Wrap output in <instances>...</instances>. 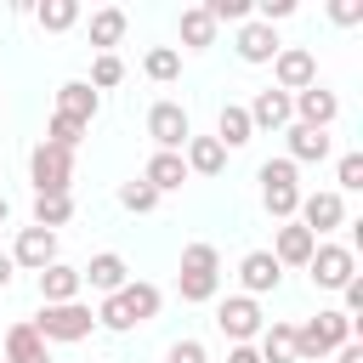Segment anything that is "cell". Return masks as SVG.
I'll list each match as a JSON object with an SVG mask.
<instances>
[{"label":"cell","instance_id":"21","mask_svg":"<svg viewBox=\"0 0 363 363\" xmlns=\"http://www.w3.org/2000/svg\"><path fill=\"white\" fill-rule=\"evenodd\" d=\"M34 278H40V301H45V306L79 301V289H85V284H79V267H68V261H51V267L34 272Z\"/></svg>","mask_w":363,"mask_h":363},{"label":"cell","instance_id":"12","mask_svg":"<svg viewBox=\"0 0 363 363\" xmlns=\"http://www.w3.org/2000/svg\"><path fill=\"white\" fill-rule=\"evenodd\" d=\"M289 102H295V125H306V130H329V125L340 119V96H335L329 85H306V91H295Z\"/></svg>","mask_w":363,"mask_h":363},{"label":"cell","instance_id":"9","mask_svg":"<svg viewBox=\"0 0 363 363\" xmlns=\"http://www.w3.org/2000/svg\"><path fill=\"white\" fill-rule=\"evenodd\" d=\"M295 221H301L312 238H329L335 227H346V199H340L335 187H323V193H301V210H295Z\"/></svg>","mask_w":363,"mask_h":363},{"label":"cell","instance_id":"16","mask_svg":"<svg viewBox=\"0 0 363 363\" xmlns=\"http://www.w3.org/2000/svg\"><path fill=\"white\" fill-rule=\"evenodd\" d=\"M79 284H91L96 295H119V289L130 284V267H125L119 250H102V255H91V261L79 267Z\"/></svg>","mask_w":363,"mask_h":363},{"label":"cell","instance_id":"13","mask_svg":"<svg viewBox=\"0 0 363 363\" xmlns=\"http://www.w3.org/2000/svg\"><path fill=\"white\" fill-rule=\"evenodd\" d=\"M244 113H250L255 130H289V125H295V102H289V91H278V85L255 91V96L244 102Z\"/></svg>","mask_w":363,"mask_h":363},{"label":"cell","instance_id":"36","mask_svg":"<svg viewBox=\"0 0 363 363\" xmlns=\"http://www.w3.org/2000/svg\"><path fill=\"white\" fill-rule=\"evenodd\" d=\"M204 11H210V23L221 28V23H250V0H204Z\"/></svg>","mask_w":363,"mask_h":363},{"label":"cell","instance_id":"29","mask_svg":"<svg viewBox=\"0 0 363 363\" xmlns=\"http://www.w3.org/2000/svg\"><path fill=\"white\" fill-rule=\"evenodd\" d=\"M176 295L187 306H210L221 295V272H176Z\"/></svg>","mask_w":363,"mask_h":363},{"label":"cell","instance_id":"8","mask_svg":"<svg viewBox=\"0 0 363 363\" xmlns=\"http://www.w3.org/2000/svg\"><path fill=\"white\" fill-rule=\"evenodd\" d=\"M147 136H153V153H182L187 136H193V119L182 102H153L147 108Z\"/></svg>","mask_w":363,"mask_h":363},{"label":"cell","instance_id":"20","mask_svg":"<svg viewBox=\"0 0 363 363\" xmlns=\"http://www.w3.org/2000/svg\"><path fill=\"white\" fill-rule=\"evenodd\" d=\"M312 250H318V238H312L301 221H284L278 238H272V261H278V267H306Z\"/></svg>","mask_w":363,"mask_h":363},{"label":"cell","instance_id":"6","mask_svg":"<svg viewBox=\"0 0 363 363\" xmlns=\"http://www.w3.org/2000/svg\"><path fill=\"white\" fill-rule=\"evenodd\" d=\"M28 182H34V199H40V193H68V187H74V153H68V147H51V142H34V153H28Z\"/></svg>","mask_w":363,"mask_h":363},{"label":"cell","instance_id":"38","mask_svg":"<svg viewBox=\"0 0 363 363\" xmlns=\"http://www.w3.org/2000/svg\"><path fill=\"white\" fill-rule=\"evenodd\" d=\"M164 363H210V352H204V340L182 335V340H170V346H164Z\"/></svg>","mask_w":363,"mask_h":363},{"label":"cell","instance_id":"22","mask_svg":"<svg viewBox=\"0 0 363 363\" xmlns=\"http://www.w3.org/2000/svg\"><path fill=\"white\" fill-rule=\"evenodd\" d=\"M182 164H187V176H221V170H227V147H221L216 136H187Z\"/></svg>","mask_w":363,"mask_h":363},{"label":"cell","instance_id":"32","mask_svg":"<svg viewBox=\"0 0 363 363\" xmlns=\"http://www.w3.org/2000/svg\"><path fill=\"white\" fill-rule=\"evenodd\" d=\"M119 79H125L119 51H96V57H91V79H85V85H91V91H113Z\"/></svg>","mask_w":363,"mask_h":363},{"label":"cell","instance_id":"19","mask_svg":"<svg viewBox=\"0 0 363 363\" xmlns=\"http://www.w3.org/2000/svg\"><path fill=\"white\" fill-rule=\"evenodd\" d=\"M96 108H102V96H96L85 79H68V85H57V113H62V119H74V125H85V130H91Z\"/></svg>","mask_w":363,"mask_h":363},{"label":"cell","instance_id":"10","mask_svg":"<svg viewBox=\"0 0 363 363\" xmlns=\"http://www.w3.org/2000/svg\"><path fill=\"white\" fill-rule=\"evenodd\" d=\"M272 85L278 91H306V85H318V57L306 51V45H278V57H272Z\"/></svg>","mask_w":363,"mask_h":363},{"label":"cell","instance_id":"27","mask_svg":"<svg viewBox=\"0 0 363 363\" xmlns=\"http://www.w3.org/2000/svg\"><path fill=\"white\" fill-rule=\"evenodd\" d=\"M125 23H130V17H125L119 6H102V11H91V23H85V28H91V45H96V51H113V45L125 40Z\"/></svg>","mask_w":363,"mask_h":363},{"label":"cell","instance_id":"23","mask_svg":"<svg viewBox=\"0 0 363 363\" xmlns=\"http://www.w3.org/2000/svg\"><path fill=\"white\" fill-rule=\"evenodd\" d=\"M142 182L164 199V193H176L182 182H187V164H182V153H153L147 164H142Z\"/></svg>","mask_w":363,"mask_h":363},{"label":"cell","instance_id":"2","mask_svg":"<svg viewBox=\"0 0 363 363\" xmlns=\"http://www.w3.org/2000/svg\"><path fill=\"white\" fill-rule=\"evenodd\" d=\"M357 335V323L340 312V306H323V312H312L301 329H295V357L301 363H312V357H329L335 346H346Z\"/></svg>","mask_w":363,"mask_h":363},{"label":"cell","instance_id":"31","mask_svg":"<svg viewBox=\"0 0 363 363\" xmlns=\"http://www.w3.org/2000/svg\"><path fill=\"white\" fill-rule=\"evenodd\" d=\"M142 74H147L153 85H170V79H182V51H176V45H153V51L142 57Z\"/></svg>","mask_w":363,"mask_h":363},{"label":"cell","instance_id":"35","mask_svg":"<svg viewBox=\"0 0 363 363\" xmlns=\"http://www.w3.org/2000/svg\"><path fill=\"white\" fill-rule=\"evenodd\" d=\"M45 142H51V147H68V153H74V147L85 142V125H74V119L51 113V125H45Z\"/></svg>","mask_w":363,"mask_h":363},{"label":"cell","instance_id":"25","mask_svg":"<svg viewBox=\"0 0 363 363\" xmlns=\"http://www.w3.org/2000/svg\"><path fill=\"white\" fill-rule=\"evenodd\" d=\"M255 352H261V363H301L295 357V323H267L255 335Z\"/></svg>","mask_w":363,"mask_h":363},{"label":"cell","instance_id":"24","mask_svg":"<svg viewBox=\"0 0 363 363\" xmlns=\"http://www.w3.org/2000/svg\"><path fill=\"white\" fill-rule=\"evenodd\" d=\"M255 136V125H250V113H244V102H221V113H216V142L233 153V147H244Z\"/></svg>","mask_w":363,"mask_h":363},{"label":"cell","instance_id":"39","mask_svg":"<svg viewBox=\"0 0 363 363\" xmlns=\"http://www.w3.org/2000/svg\"><path fill=\"white\" fill-rule=\"evenodd\" d=\"M329 23L335 28H357L363 23V0H329Z\"/></svg>","mask_w":363,"mask_h":363},{"label":"cell","instance_id":"41","mask_svg":"<svg viewBox=\"0 0 363 363\" xmlns=\"http://www.w3.org/2000/svg\"><path fill=\"white\" fill-rule=\"evenodd\" d=\"M335 363H363V346H357V340H346V346H335Z\"/></svg>","mask_w":363,"mask_h":363},{"label":"cell","instance_id":"26","mask_svg":"<svg viewBox=\"0 0 363 363\" xmlns=\"http://www.w3.org/2000/svg\"><path fill=\"white\" fill-rule=\"evenodd\" d=\"M176 34H182V45H187V51H210V45H216V23H210V11H204V6H182Z\"/></svg>","mask_w":363,"mask_h":363},{"label":"cell","instance_id":"15","mask_svg":"<svg viewBox=\"0 0 363 363\" xmlns=\"http://www.w3.org/2000/svg\"><path fill=\"white\" fill-rule=\"evenodd\" d=\"M278 28H267V23H238V34H233V51H238V62H250V68H261V62H272L278 57Z\"/></svg>","mask_w":363,"mask_h":363},{"label":"cell","instance_id":"7","mask_svg":"<svg viewBox=\"0 0 363 363\" xmlns=\"http://www.w3.org/2000/svg\"><path fill=\"white\" fill-rule=\"evenodd\" d=\"M306 272H312L318 289H346V284L357 278V250H352V244H329V238H318Z\"/></svg>","mask_w":363,"mask_h":363},{"label":"cell","instance_id":"33","mask_svg":"<svg viewBox=\"0 0 363 363\" xmlns=\"http://www.w3.org/2000/svg\"><path fill=\"white\" fill-rule=\"evenodd\" d=\"M182 272H221V250H216V244H204V238L182 244Z\"/></svg>","mask_w":363,"mask_h":363},{"label":"cell","instance_id":"30","mask_svg":"<svg viewBox=\"0 0 363 363\" xmlns=\"http://www.w3.org/2000/svg\"><path fill=\"white\" fill-rule=\"evenodd\" d=\"M68 221H74V199H68V193H40V199H34V227L57 233V227H68Z\"/></svg>","mask_w":363,"mask_h":363},{"label":"cell","instance_id":"28","mask_svg":"<svg viewBox=\"0 0 363 363\" xmlns=\"http://www.w3.org/2000/svg\"><path fill=\"white\" fill-rule=\"evenodd\" d=\"M28 17H34L45 34H68V28L79 23V0H40Z\"/></svg>","mask_w":363,"mask_h":363},{"label":"cell","instance_id":"3","mask_svg":"<svg viewBox=\"0 0 363 363\" xmlns=\"http://www.w3.org/2000/svg\"><path fill=\"white\" fill-rule=\"evenodd\" d=\"M28 323H34V335L45 346H74V340H91L96 312L85 301H62V306H40V318H28Z\"/></svg>","mask_w":363,"mask_h":363},{"label":"cell","instance_id":"18","mask_svg":"<svg viewBox=\"0 0 363 363\" xmlns=\"http://www.w3.org/2000/svg\"><path fill=\"white\" fill-rule=\"evenodd\" d=\"M0 352H6V363H51V346L34 335V323H28V318H17V323L6 329Z\"/></svg>","mask_w":363,"mask_h":363},{"label":"cell","instance_id":"42","mask_svg":"<svg viewBox=\"0 0 363 363\" xmlns=\"http://www.w3.org/2000/svg\"><path fill=\"white\" fill-rule=\"evenodd\" d=\"M227 363H261L255 346H227Z\"/></svg>","mask_w":363,"mask_h":363},{"label":"cell","instance_id":"14","mask_svg":"<svg viewBox=\"0 0 363 363\" xmlns=\"http://www.w3.org/2000/svg\"><path fill=\"white\" fill-rule=\"evenodd\" d=\"M238 295H250V301H261V295H272L278 284H284V267L272 261V250H250L244 261H238Z\"/></svg>","mask_w":363,"mask_h":363},{"label":"cell","instance_id":"17","mask_svg":"<svg viewBox=\"0 0 363 363\" xmlns=\"http://www.w3.org/2000/svg\"><path fill=\"white\" fill-rule=\"evenodd\" d=\"M284 142H289V153H284V159H289L295 170H301V164H323V159L335 153L329 130H306V125H289V130H284Z\"/></svg>","mask_w":363,"mask_h":363},{"label":"cell","instance_id":"1","mask_svg":"<svg viewBox=\"0 0 363 363\" xmlns=\"http://www.w3.org/2000/svg\"><path fill=\"white\" fill-rule=\"evenodd\" d=\"M159 306H164L159 284L130 278L119 295H102V306H96V329H108V335H130V329L153 323V318H159Z\"/></svg>","mask_w":363,"mask_h":363},{"label":"cell","instance_id":"37","mask_svg":"<svg viewBox=\"0 0 363 363\" xmlns=\"http://www.w3.org/2000/svg\"><path fill=\"white\" fill-rule=\"evenodd\" d=\"M363 187V153H340L335 164V193H357Z\"/></svg>","mask_w":363,"mask_h":363},{"label":"cell","instance_id":"43","mask_svg":"<svg viewBox=\"0 0 363 363\" xmlns=\"http://www.w3.org/2000/svg\"><path fill=\"white\" fill-rule=\"evenodd\" d=\"M11 272H17V267H11V255L0 250V289H11Z\"/></svg>","mask_w":363,"mask_h":363},{"label":"cell","instance_id":"40","mask_svg":"<svg viewBox=\"0 0 363 363\" xmlns=\"http://www.w3.org/2000/svg\"><path fill=\"white\" fill-rule=\"evenodd\" d=\"M340 312H346V318H352V323H357V318H363V278H352V284H346V289H340Z\"/></svg>","mask_w":363,"mask_h":363},{"label":"cell","instance_id":"44","mask_svg":"<svg viewBox=\"0 0 363 363\" xmlns=\"http://www.w3.org/2000/svg\"><path fill=\"white\" fill-rule=\"evenodd\" d=\"M6 221H11V204H6V199H0V227H6Z\"/></svg>","mask_w":363,"mask_h":363},{"label":"cell","instance_id":"5","mask_svg":"<svg viewBox=\"0 0 363 363\" xmlns=\"http://www.w3.org/2000/svg\"><path fill=\"white\" fill-rule=\"evenodd\" d=\"M216 329L227 335V346H255V335L267 329L261 301H250V295H216Z\"/></svg>","mask_w":363,"mask_h":363},{"label":"cell","instance_id":"34","mask_svg":"<svg viewBox=\"0 0 363 363\" xmlns=\"http://www.w3.org/2000/svg\"><path fill=\"white\" fill-rule=\"evenodd\" d=\"M119 204H125L130 216H147V210H159V193L136 176V182H125V187H119Z\"/></svg>","mask_w":363,"mask_h":363},{"label":"cell","instance_id":"4","mask_svg":"<svg viewBox=\"0 0 363 363\" xmlns=\"http://www.w3.org/2000/svg\"><path fill=\"white\" fill-rule=\"evenodd\" d=\"M255 182H261L267 216H272V221H295V210H301V170H295L289 159H267V164L255 170Z\"/></svg>","mask_w":363,"mask_h":363},{"label":"cell","instance_id":"11","mask_svg":"<svg viewBox=\"0 0 363 363\" xmlns=\"http://www.w3.org/2000/svg\"><path fill=\"white\" fill-rule=\"evenodd\" d=\"M11 267H23V272H45L51 261H57V233H45V227H17V238H11Z\"/></svg>","mask_w":363,"mask_h":363}]
</instances>
